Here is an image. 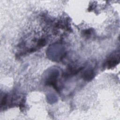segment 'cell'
<instances>
[{"label":"cell","mask_w":120,"mask_h":120,"mask_svg":"<svg viewBox=\"0 0 120 120\" xmlns=\"http://www.w3.org/2000/svg\"><path fill=\"white\" fill-rule=\"evenodd\" d=\"M120 55L119 52L112 54L108 58L106 62V65L108 68H111L115 67L119 63Z\"/></svg>","instance_id":"6da1fadb"},{"label":"cell","mask_w":120,"mask_h":120,"mask_svg":"<svg viewBox=\"0 0 120 120\" xmlns=\"http://www.w3.org/2000/svg\"><path fill=\"white\" fill-rule=\"evenodd\" d=\"M94 75L95 73L92 69H88L83 73L82 77L84 80L89 81L93 78Z\"/></svg>","instance_id":"7a4b0ae2"},{"label":"cell","mask_w":120,"mask_h":120,"mask_svg":"<svg viewBox=\"0 0 120 120\" xmlns=\"http://www.w3.org/2000/svg\"><path fill=\"white\" fill-rule=\"evenodd\" d=\"M6 101H7V96L6 95L3 97V98L1 100V103H0L1 106L5 105L6 103Z\"/></svg>","instance_id":"3957f363"}]
</instances>
